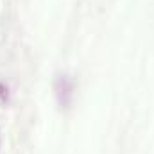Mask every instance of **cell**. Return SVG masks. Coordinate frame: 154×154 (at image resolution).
<instances>
[{"mask_svg": "<svg viewBox=\"0 0 154 154\" xmlns=\"http://www.w3.org/2000/svg\"><path fill=\"white\" fill-rule=\"evenodd\" d=\"M0 99L4 100V102H7V99H9V93H7V88L0 82Z\"/></svg>", "mask_w": 154, "mask_h": 154, "instance_id": "obj_2", "label": "cell"}, {"mask_svg": "<svg viewBox=\"0 0 154 154\" xmlns=\"http://www.w3.org/2000/svg\"><path fill=\"white\" fill-rule=\"evenodd\" d=\"M54 91H56V99L61 109H68L72 104V95H74V86L72 81L66 74H57L54 79Z\"/></svg>", "mask_w": 154, "mask_h": 154, "instance_id": "obj_1", "label": "cell"}]
</instances>
